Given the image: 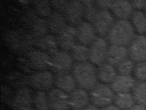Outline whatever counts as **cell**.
Here are the masks:
<instances>
[{
  "mask_svg": "<svg viewBox=\"0 0 146 110\" xmlns=\"http://www.w3.org/2000/svg\"><path fill=\"white\" fill-rule=\"evenodd\" d=\"M35 38L24 29H14L6 33L5 41L8 48L13 53L24 55L33 49Z\"/></svg>",
  "mask_w": 146,
  "mask_h": 110,
  "instance_id": "obj_1",
  "label": "cell"
},
{
  "mask_svg": "<svg viewBox=\"0 0 146 110\" xmlns=\"http://www.w3.org/2000/svg\"><path fill=\"white\" fill-rule=\"evenodd\" d=\"M79 88L90 91L99 83L97 68L89 61L74 63L71 70Z\"/></svg>",
  "mask_w": 146,
  "mask_h": 110,
  "instance_id": "obj_2",
  "label": "cell"
},
{
  "mask_svg": "<svg viewBox=\"0 0 146 110\" xmlns=\"http://www.w3.org/2000/svg\"><path fill=\"white\" fill-rule=\"evenodd\" d=\"M136 35L130 21L116 20L106 38L110 44L128 47Z\"/></svg>",
  "mask_w": 146,
  "mask_h": 110,
  "instance_id": "obj_3",
  "label": "cell"
},
{
  "mask_svg": "<svg viewBox=\"0 0 146 110\" xmlns=\"http://www.w3.org/2000/svg\"><path fill=\"white\" fill-rule=\"evenodd\" d=\"M51 56L45 52L33 49L19 58V65L26 73L32 74L50 68Z\"/></svg>",
  "mask_w": 146,
  "mask_h": 110,
  "instance_id": "obj_4",
  "label": "cell"
},
{
  "mask_svg": "<svg viewBox=\"0 0 146 110\" xmlns=\"http://www.w3.org/2000/svg\"><path fill=\"white\" fill-rule=\"evenodd\" d=\"M91 104L99 108H103L113 103L116 94L110 85L99 82L89 91Z\"/></svg>",
  "mask_w": 146,
  "mask_h": 110,
  "instance_id": "obj_5",
  "label": "cell"
},
{
  "mask_svg": "<svg viewBox=\"0 0 146 110\" xmlns=\"http://www.w3.org/2000/svg\"><path fill=\"white\" fill-rule=\"evenodd\" d=\"M109 45L106 38L98 36L88 47L90 62L97 66L106 62Z\"/></svg>",
  "mask_w": 146,
  "mask_h": 110,
  "instance_id": "obj_6",
  "label": "cell"
},
{
  "mask_svg": "<svg viewBox=\"0 0 146 110\" xmlns=\"http://www.w3.org/2000/svg\"><path fill=\"white\" fill-rule=\"evenodd\" d=\"M28 82L33 89L48 93L54 86V75L47 70L36 72L28 76Z\"/></svg>",
  "mask_w": 146,
  "mask_h": 110,
  "instance_id": "obj_7",
  "label": "cell"
},
{
  "mask_svg": "<svg viewBox=\"0 0 146 110\" xmlns=\"http://www.w3.org/2000/svg\"><path fill=\"white\" fill-rule=\"evenodd\" d=\"M35 92L26 87L17 89L9 103L12 110H30L33 106Z\"/></svg>",
  "mask_w": 146,
  "mask_h": 110,
  "instance_id": "obj_8",
  "label": "cell"
},
{
  "mask_svg": "<svg viewBox=\"0 0 146 110\" xmlns=\"http://www.w3.org/2000/svg\"><path fill=\"white\" fill-rule=\"evenodd\" d=\"M116 19L109 10H99L91 22L97 36L106 38Z\"/></svg>",
  "mask_w": 146,
  "mask_h": 110,
  "instance_id": "obj_9",
  "label": "cell"
},
{
  "mask_svg": "<svg viewBox=\"0 0 146 110\" xmlns=\"http://www.w3.org/2000/svg\"><path fill=\"white\" fill-rule=\"evenodd\" d=\"M62 14L69 25L76 28L83 21L84 8L82 1H68Z\"/></svg>",
  "mask_w": 146,
  "mask_h": 110,
  "instance_id": "obj_10",
  "label": "cell"
},
{
  "mask_svg": "<svg viewBox=\"0 0 146 110\" xmlns=\"http://www.w3.org/2000/svg\"><path fill=\"white\" fill-rule=\"evenodd\" d=\"M74 62L70 53L59 51L51 56L50 68L53 74L71 72Z\"/></svg>",
  "mask_w": 146,
  "mask_h": 110,
  "instance_id": "obj_11",
  "label": "cell"
},
{
  "mask_svg": "<svg viewBox=\"0 0 146 110\" xmlns=\"http://www.w3.org/2000/svg\"><path fill=\"white\" fill-rule=\"evenodd\" d=\"M47 93L49 110H70L69 94L56 88Z\"/></svg>",
  "mask_w": 146,
  "mask_h": 110,
  "instance_id": "obj_12",
  "label": "cell"
},
{
  "mask_svg": "<svg viewBox=\"0 0 146 110\" xmlns=\"http://www.w3.org/2000/svg\"><path fill=\"white\" fill-rule=\"evenodd\" d=\"M129 58L135 63L146 61V37L137 34L128 47Z\"/></svg>",
  "mask_w": 146,
  "mask_h": 110,
  "instance_id": "obj_13",
  "label": "cell"
},
{
  "mask_svg": "<svg viewBox=\"0 0 146 110\" xmlns=\"http://www.w3.org/2000/svg\"><path fill=\"white\" fill-rule=\"evenodd\" d=\"M78 42L89 47L97 38V34L92 23L83 21L76 27Z\"/></svg>",
  "mask_w": 146,
  "mask_h": 110,
  "instance_id": "obj_14",
  "label": "cell"
},
{
  "mask_svg": "<svg viewBox=\"0 0 146 110\" xmlns=\"http://www.w3.org/2000/svg\"><path fill=\"white\" fill-rule=\"evenodd\" d=\"M56 37L59 47L62 51L69 52L78 44L76 28L69 25Z\"/></svg>",
  "mask_w": 146,
  "mask_h": 110,
  "instance_id": "obj_15",
  "label": "cell"
},
{
  "mask_svg": "<svg viewBox=\"0 0 146 110\" xmlns=\"http://www.w3.org/2000/svg\"><path fill=\"white\" fill-rule=\"evenodd\" d=\"M69 107L71 110H83L90 105L89 93L80 88H77L69 94Z\"/></svg>",
  "mask_w": 146,
  "mask_h": 110,
  "instance_id": "obj_16",
  "label": "cell"
},
{
  "mask_svg": "<svg viewBox=\"0 0 146 110\" xmlns=\"http://www.w3.org/2000/svg\"><path fill=\"white\" fill-rule=\"evenodd\" d=\"M136 82V80L131 75L118 74L110 86L116 94L124 93L131 92Z\"/></svg>",
  "mask_w": 146,
  "mask_h": 110,
  "instance_id": "obj_17",
  "label": "cell"
},
{
  "mask_svg": "<svg viewBox=\"0 0 146 110\" xmlns=\"http://www.w3.org/2000/svg\"><path fill=\"white\" fill-rule=\"evenodd\" d=\"M54 75V86L70 94L77 88L76 82L71 72L56 73Z\"/></svg>",
  "mask_w": 146,
  "mask_h": 110,
  "instance_id": "obj_18",
  "label": "cell"
},
{
  "mask_svg": "<svg viewBox=\"0 0 146 110\" xmlns=\"http://www.w3.org/2000/svg\"><path fill=\"white\" fill-rule=\"evenodd\" d=\"M34 46L50 56L59 51L56 36L52 34H48L43 37L35 38Z\"/></svg>",
  "mask_w": 146,
  "mask_h": 110,
  "instance_id": "obj_19",
  "label": "cell"
},
{
  "mask_svg": "<svg viewBox=\"0 0 146 110\" xmlns=\"http://www.w3.org/2000/svg\"><path fill=\"white\" fill-rule=\"evenodd\" d=\"M130 1H113L110 11L117 20H129L134 11Z\"/></svg>",
  "mask_w": 146,
  "mask_h": 110,
  "instance_id": "obj_20",
  "label": "cell"
},
{
  "mask_svg": "<svg viewBox=\"0 0 146 110\" xmlns=\"http://www.w3.org/2000/svg\"><path fill=\"white\" fill-rule=\"evenodd\" d=\"M46 20L49 32L56 36L62 32L68 25L67 21L64 15L57 11L53 12Z\"/></svg>",
  "mask_w": 146,
  "mask_h": 110,
  "instance_id": "obj_21",
  "label": "cell"
},
{
  "mask_svg": "<svg viewBox=\"0 0 146 110\" xmlns=\"http://www.w3.org/2000/svg\"><path fill=\"white\" fill-rule=\"evenodd\" d=\"M129 58L128 47L110 44L107 56L106 62L116 66Z\"/></svg>",
  "mask_w": 146,
  "mask_h": 110,
  "instance_id": "obj_22",
  "label": "cell"
},
{
  "mask_svg": "<svg viewBox=\"0 0 146 110\" xmlns=\"http://www.w3.org/2000/svg\"><path fill=\"white\" fill-rule=\"evenodd\" d=\"M98 80L102 83L110 84L117 76L115 66L106 62L97 68Z\"/></svg>",
  "mask_w": 146,
  "mask_h": 110,
  "instance_id": "obj_23",
  "label": "cell"
},
{
  "mask_svg": "<svg viewBox=\"0 0 146 110\" xmlns=\"http://www.w3.org/2000/svg\"><path fill=\"white\" fill-rule=\"evenodd\" d=\"M130 19L137 33L139 35L146 34V15L144 12L134 10Z\"/></svg>",
  "mask_w": 146,
  "mask_h": 110,
  "instance_id": "obj_24",
  "label": "cell"
},
{
  "mask_svg": "<svg viewBox=\"0 0 146 110\" xmlns=\"http://www.w3.org/2000/svg\"><path fill=\"white\" fill-rule=\"evenodd\" d=\"M28 32L35 38H40L48 34L49 29L46 20L38 17L31 25Z\"/></svg>",
  "mask_w": 146,
  "mask_h": 110,
  "instance_id": "obj_25",
  "label": "cell"
},
{
  "mask_svg": "<svg viewBox=\"0 0 146 110\" xmlns=\"http://www.w3.org/2000/svg\"><path fill=\"white\" fill-rule=\"evenodd\" d=\"M113 104L121 110H127L136 104L132 93H130L115 95Z\"/></svg>",
  "mask_w": 146,
  "mask_h": 110,
  "instance_id": "obj_26",
  "label": "cell"
},
{
  "mask_svg": "<svg viewBox=\"0 0 146 110\" xmlns=\"http://www.w3.org/2000/svg\"><path fill=\"white\" fill-rule=\"evenodd\" d=\"M69 53L71 56L74 63L82 62L88 61L89 51V47L88 46L77 44L73 46Z\"/></svg>",
  "mask_w": 146,
  "mask_h": 110,
  "instance_id": "obj_27",
  "label": "cell"
},
{
  "mask_svg": "<svg viewBox=\"0 0 146 110\" xmlns=\"http://www.w3.org/2000/svg\"><path fill=\"white\" fill-rule=\"evenodd\" d=\"M28 77L21 72L15 71L7 76L6 80L10 86L18 89L28 86Z\"/></svg>",
  "mask_w": 146,
  "mask_h": 110,
  "instance_id": "obj_28",
  "label": "cell"
},
{
  "mask_svg": "<svg viewBox=\"0 0 146 110\" xmlns=\"http://www.w3.org/2000/svg\"><path fill=\"white\" fill-rule=\"evenodd\" d=\"M131 93L136 104L146 106V81L137 82Z\"/></svg>",
  "mask_w": 146,
  "mask_h": 110,
  "instance_id": "obj_29",
  "label": "cell"
},
{
  "mask_svg": "<svg viewBox=\"0 0 146 110\" xmlns=\"http://www.w3.org/2000/svg\"><path fill=\"white\" fill-rule=\"evenodd\" d=\"M32 2L34 10L40 18L46 19L53 12L52 6L49 1H35Z\"/></svg>",
  "mask_w": 146,
  "mask_h": 110,
  "instance_id": "obj_30",
  "label": "cell"
},
{
  "mask_svg": "<svg viewBox=\"0 0 146 110\" xmlns=\"http://www.w3.org/2000/svg\"><path fill=\"white\" fill-rule=\"evenodd\" d=\"M33 106L36 110H49L47 93L40 91L35 92L33 97Z\"/></svg>",
  "mask_w": 146,
  "mask_h": 110,
  "instance_id": "obj_31",
  "label": "cell"
},
{
  "mask_svg": "<svg viewBox=\"0 0 146 110\" xmlns=\"http://www.w3.org/2000/svg\"><path fill=\"white\" fill-rule=\"evenodd\" d=\"M39 17L34 9H25L21 15L20 21L24 29L28 30L35 21Z\"/></svg>",
  "mask_w": 146,
  "mask_h": 110,
  "instance_id": "obj_32",
  "label": "cell"
},
{
  "mask_svg": "<svg viewBox=\"0 0 146 110\" xmlns=\"http://www.w3.org/2000/svg\"><path fill=\"white\" fill-rule=\"evenodd\" d=\"M84 8V18L87 21L91 22L99 11L96 1H82Z\"/></svg>",
  "mask_w": 146,
  "mask_h": 110,
  "instance_id": "obj_33",
  "label": "cell"
},
{
  "mask_svg": "<svg viewBox=\"0 0 146 110\" xmlns=\"http://www.w3.org/2000/svg\"><path fill=\"white\" fill-rule=\"evenodd\" d=\"M135 63L130 58H127L115 66L118 74L130 75L133 73Z\"/></svg>",
  "mask_w": 146,
  "mask_h": 110,
  "instance_id": "obj_34",
  "label": "cell"
},
{
  "mask_svg": "<svg viewBox=\"0 0 146 110\" xmlns=\"http://www.w3.org/2000/svg\"><path fill=\"white\" fill-rule=\"evenodd\" d=\"M132 74L137 81H146V61L135 63Z\"/></svg>",
  "mask_w": 146,
  "mask_h": 110,
  "instance_id": "obj_35",
  "label": "cell"
},
{
  "mask_svg": "<svg viewBox=\"0 0 146 110\" xmlns=\"http://www.w3.org/2000/svg\"><path fill=\"white\" fill-rule=\"evenodd\" d=\"M1 89L2 100H4L5 102H7L9 104L12 99L15 92H13L11 88L5 85L2 86Z\"/></svg>",
  "mask_w": 146,
  "mask_h": 110,
  "instance_id": "obj_36",
  "label": "cell"
},
{
  "mask_svg": "<svg viewBox=\"0 0 146 110\" xmlns=\"http://www.w3.org/2000/svg\"><path fill=\"white\" fill-rule=\"evenodd\" d=\"M67 2L68 1H50V2L52 8L55 10V11L62 13Z\"/></svg>",
  "mask_w": 146,
  "mask_h": 110,
  "instance_id": "obj_37",
  "label": "cell"
},
{
  "mask_svg": "<svg viewBox=\"0 0 146 110\" xmlns=\"http://www.w3.org/2000/svg\"><path fill=\"white\" fill-rule=\"evenodd\" d=\"M113 2V1H96V3L99 10H110Z\"/></svg>",
  "mask_w": 146,
  "mask_h": 110,
  "instance_id": "obj_38",
  "label": "cell"
},
{
  "mask_svg": "<svg viewBox=\"0 0 146 110\" xmlns=\"http://www.w3.org/2000/svg\"><path fill=\"white\" fill-rule=\"evenodd\" d=\"M134 10L142 11L146 7V1H130Z\"/></svg>",
  "mask_w": 146,
  "mask_h": 110,
  "instance_id": "obj_39",
  "label": "cell"
},
{
  "mask_svg": "<svg viewBox=\"0 0 146 110\" xmlns=\"http://www.w3.org/2000/svg\"><path fill=\"white\" fill-rule=\"evenodd\" d=\"M127 110H146V106L143 105L136 104Z\"/></svg>",
  "mask_w": 146,
  "mask_h": 110,
  "instance_id": "obj_40",
  "label": "cell"
},
{
  "mask_svg": "<svg viewBox=\"0 0 146 110\" xmlns=\"http://www.w3.org/2000/svg\"><path fill=\"white\" fill-rule=\"evenodd\" d=\"M100 110H121L114 104H111L101 108Z\"/></svg>",
  "mask_w": 146,
  "mask_h": 110,
  "instance_id": "obj_41",
  "label": "cell"
},
{
  "mask_svg": "<svg viewBox=\"0 0 146 110\" xmlns=\"http://www.w3.org/2000/svg\"><path fill=\"white\" fill-rule=\"evenodd\" d=\"M83 110H100V109H99V107H97L92 104H90Z\"/></svg>",
  "mask_w": 146,
  "mask_h": 110,
  "instance_id": "obj_42",
  "label": "cell"
},
{
  "mask_svg": "<svg viewBox=\"0 0 146 110\" xmlns=\"http://www.w3.org/2000/svg\"><path fill=\"white\" fill-rule=\"evenodd\" d=\"M143 12H144V13H145V14L146 15V8H145V9H144V10H143Z\"/></svg>",
  "mask_w": 146,
  "mask_h": 110,
  "instance_id": "obj_43",
  "label": "cell"
},
{
  "mask_svg": "<svg viewBox=\"0 0 146 110\" xmlns=\"http://www.w3.org/2000/svg\"><path fill=\"white\" fill-rule=\"evenodd\" d=\"M35 110V109H34V108H31V110Z\"/></svg>",
  "mask_w": 146,
  "mask_h": 110,
  "instance_id": "obj_44",
  "label": "cell"
},
{
  "mask_svg": "<svg viewBox=\"0 0 146 110\" xmlns=\"http://www.w3.org/2000/svg\"><path fill=\"white\" fill-rule=\"evenodd\" d=\"M146 34V35H145V36H146V34Z\"/></svg>",
  "mask_w": 146,
  "mask_h": 110,
  "instance_id": "obj_45",
  "label": "cell"
},
{
  "mask_svg": "<svg viewBox=\"0 0 146 110\" xmlns=\"http://www.w3.org/2000/svg\"></svg>",
  "mask_w": 146,
  "mask_h": 110,
  "instance_id": "obj_46",
  "label": "cell"
}]
</instances>
